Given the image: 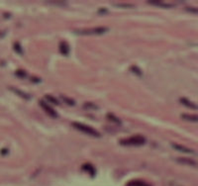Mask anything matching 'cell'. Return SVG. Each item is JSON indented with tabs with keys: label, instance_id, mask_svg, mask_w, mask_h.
<instances>
[{
	"label": "cell",
	"instance_id": "1",
	"mask_svg": "<svg viewBox=\"0 0 198 186\" xmlns=\"http://www.w3.org/2000/svg\"><path fill=\"white\" fill-rule=\"evenodd\" d=\"M72 125L75 129H77L78 131L82 132V133L86 134V135H89V136H92V137H99L100 136V134L96 131V130L89 127V126H87V125H83V124H80V123H73Z\"/></svg>",
	"mask_w": 198,
	"mask_h": 186
},
{
	"label": "cell",
	"instance_id": "2",
	"mask_svg": "<svg viewBox=\"0 0 198 186\" xmlns=\"http://www.w3.org/2000/svg\"><path fill=\"white\" fill-rule=\"evenodd\" d=\"M145 142H146V140H145L144 137L134 136L129 139H126V140L121 141V144L124 145H144Z\"/></svg>",
	"mask_w": 198,
	"mask_h": 186
},
{
	"label": "cell",
	"instance_id": "3",
	"mask_svg": "<svg viewBox=\"0 0 198 186\" xmlns=\"http://www.w3.org/2000/svg\"><path fill=\"white\" fill-rule=\"evenodd\" d=\"M107 28L104 27H99V28H93V29H86V30H80V31H75L76 34L79 35H100L103 34L107 31Z\"/></svg>",
	"mask_w": 198,
	"mask_h": 186
},
{
	"label": "cell",
	"instance_id": "4",
	"mask_svg": "<svg viewBox=\"0 0 198 186\" xmlns=\"http://www.w3.org/2000/svg\"><path fill=\"white\" fill-rule=\"evenodd\" d=\"M40 105H41L42 108H43L44 110H45V112H47V113H48L51 117H53V118H57V114L55 113V111L51 106H49L47 103H45L44 101H40Z\"/></svg>",
	"mask_w": 198,
	"mask_h": 186
},
{
	"label": "cell",
	"instance_id": "5",
	"mask_svg": "<svg viewBox=\"0 0 198 186\" xmlns=\"http://www.w3.org/2000/svg\"><path fill=\"white\" fill-rule=\"evenodd\" d=\"M127 186H151V185L142 180H133V181H130L127 184Z\"/></svg>",
	"mask_w": 198,
	"mask_h": 186
},
{
	"label": "cell",
	"instance_id": "6",
	"mask_svg": "<svg viewBox=\"0 0 198 186\" xmlns=\"http://www.w3.org/2000/svg\"><path fill=\"white\" fill-rule=\"evenodd\" d=\"M10 90L14 91L15 93H17V95L21 96V97L24 98V99H30V96H29L27 93H24L23 91L18 90V89H16V88H13V87H10Z\"/></svg>",
	"mask_w": 198,
	"mask_h": 186
},
{
	"label": "cell",
	"instance_id": "7",
	"mask_svg": "<svg viewBox=\"0 0 198 186\" xmlns=\"http://www.w3.org/2000/svg\"><path fill=\"white\" fill-rule=\"evenodd\" d=\"M59 51H61V53H63V55H66L68 53V46L64 42H63L61 44V46H59Z\"/></svg>",
	"mask_w": 198,
	"mask_h": 186
},
{
	"label": "cell",
	"instance_id": "8",
	"mask_svg": "<svg viewBox=\"0 0 198 186\" xmlns=\"http://www.w3.org/2000/svg\"><path fill=\"white\" fill-rule=\"evenodd\" d=\"M172 147H174V149H176L177 151H180V152H192V151H190V149H187V147H182V145H180L173 144Z\"/></svg>",
	"mask_w": 198,
	"mask_h": 186
},
{
	"label": "cell",
	"instance_id": "9",
	"mask_svg": "<svg viewBox=\"0 0 198 186\" xmlns=\"http://www.w3.org/2000/svg\"><path fill=\"white\" fill-rule=\"evenodd\" d=\"M180 101H181L182 104L185 105V106H187V107H190V108H197L196 105L193 104V103H191V102L189 101V100H187V99H184V98H182V99L180 100Z\"/></svg>",
	"mask_w": 198,
	"mask_h": 186
},
{
	"label": "cell",
	"instance_id": "10",
	"mask_svg": "<svg viewBox=\"0 0 198 186\" xmlns=\"http://www.w3.org/2000/svg\"><path fill=\"white\" fill-rule=\"evenodd\" d=\"M83 107H84L85 109H94V110H96V109H97V106H96V105L92 104V103H90V102H87L86 104H84Z\"/></svg>",
	"mask_w": 198,
	"mask_h": 186
},
{
	"label": "cell",
	"instance_id": "11",
	"mask_svg": "<svg viewBox=\"0 0 198 186\" xmlns=\"http://www.w3.org/2000/svg\"><path fill=\"white\" fill-rule=\"evenodd\" d=\"M46 99H47V100H49V101H50V102L54 103V104H55V105L59 104V101H57V100L55 99V97H53V96H51V95H47V96H46Z\"/></svg>",
	"mask_w": 198,
	"mask_h": 186
},
{
	"label": "cell",
	"instance_id": "12",
	"mask_svg": "<svg viewBox=\"0 0 198 186\" xmlns=\"http://www.w3.org/2000/svg\"><path fill=\"white\" fill-rule=\"evenodd\" d=\"M182 117L186 120L190 121H198V116H190V115H182Z\"/></svg>",
	"mask_w": 198,
	"mask_h": 186
},
{
	"label": "cell",
	"instance_id": "13",
	"mask_svg": "<svg viewBox=\"0 0 198 186\" xmlns=\"http://www.w3.org/2000/svg\"><path fill=\"white\" fill-rule=\"evenodd\" d=\"M151 4H153V5H159V6H164V7L168 8L170 5H168V4H166L164 2H157V1H155V2H150Z\"/></svg>",
	"mask_w": 198,
	"mask_h": 186
},
{
	"label": "cell",
	"instance_id": "14",
	"mask_svg": "<svg viewBox=\"0 0 198 186\" xmlns=\"http://www.w3.org/2000/svg\"><path fill=\"white\" fill-rule=\"evenodd\" d=\"M61 99L64 100V102L66 103V104H68V105H73L74 104V101L72 99H70V98H66V96H61Z\"/></svg>",
	"mask_w": 198,
	"mask_h": 186
},
{
	"label": "cell",
	"instance_id": "15",
	"mask_svg": "<svg viewBox=\"0 0 198 186\" xmlns=\"http://www.w3.org/2000/svg\"><path fill=\"white\" fill-rule=\"evenodd\" d=\"M131 71H132V72H135L137 75H141V69L136 68V66H132V68H131Z\"/></svg>",
	"mask_w": 198,
	"mask_h": 186
},
{
	"label": "cell",
	"instance_id": "16",
	"mask_svg": "<svg viewBox=\"0 0 198 186\" xmlns=\"http://www.w3.org/2000/svg\"><path fill=\"white\" fill-rule=\"evenodd\" d=\"M108 117H109V119H110V120H112L113 122H116L117 124H120V123H121V122H120V120H118V119H117V117H115V116L111 115V114H110V115H108Z\"/></svg>",
	"mask_w": 198,
	"mask_h": 186
},
{
	"label": "cell",
	"instance_id": "17",
	"mask_svg": "<svg viewBox=\"0 0 198 186\" xmlns=\"http://www.w3.org/2000/svg\"><path fill=\"white\" fill-rule=\"evenodd\" d=\"M178 161H180V162H184V163H189V164H195L194 161H191L189 160H179Z\"/></svg>",
	"mask_w": 198,
	"mask_h": 186
},
{
	"label": "cell",
	"instance_id": "18",
	"mask_svg": "<svg viewBox=\"0 0 198 186\" xmlns=\"http://www.w3.org/2000/svg\"><path fill=\"white\" fill-rule=\"evenodd\" d=\"M15 50L17 51V53H22L21 48H20V46H19L18 44H15Z\"/></svg>",
	"mask_w": 198,
	"mask_h": 186
},
{
	"label": "cell",
	"instance_id": "19",
	"mask_svg": "<svg viewBox=\"0 0 198 186\" xmlns=\"http://www.w3.org/2000/svg\"><path fill=\"white\" fill-rule=\"evenodd\" d=\"M16 74L18 75V76H20V77H24V76L26 75V73H25V72H23V71L20 70V71H17Z\"/></svg>",
	"mask_w": 198,
	"mask_h": 186
}]
</instances>
